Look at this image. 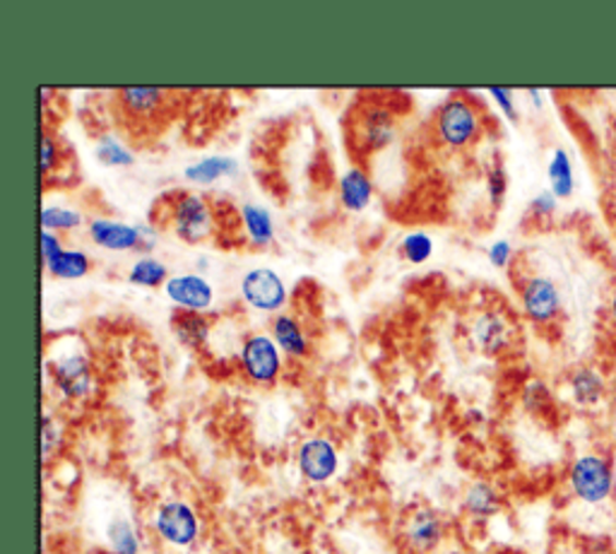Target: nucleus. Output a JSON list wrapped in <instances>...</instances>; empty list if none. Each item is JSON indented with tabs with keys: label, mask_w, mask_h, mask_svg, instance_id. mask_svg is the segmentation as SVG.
Instances as JSON below:
<instances>
[{
	"label": "nucleus",
	"mask_w": 616,
	"mask_h": 554,
	"mask_svg": "<svg viewBox=\"0 0 616 554\" xmlns=\"http://www.w3.org/2000/svg\"><path fill=\"white\" fill-rule=\"evenodd\" d=\"M489 97L499 106L501 114L506 116L508 121H518V109H516V99H513V90L506 87H489Z\"/></svg>",
	"instance_id": "nucleus-36"
},
{
	"label": "nucleus",
	"mask_w": 616,
	"mask_h": 554,
	"mask_svg": "<svg viewBox=\"0 0 616 554\" xmlns=\"http://www.w3.org/2000/svg\"><path fill=\"white\" fill-rule=\"evenodd\" d=\"M609 318H612V323H614V328H616V292H614L612 304H609Z\"/></svg>",
	"instance_id": "nucleus-43"
},
{
	"label": "nucleus",
	"mask_w": 616,
	"mask_h": 554,
	"mask_svg": "<svg viewBox=\"0 0 616 554\" xmlns=\"http://www.w3.org/2000/svg\"><path fill=\"white\" fill-rule=\"evenodd\" d=\"M556 208H559V198H556L549 188L547 191H540L535 198L530 200V212L535 217H540V220H547V217H552L554 212H556Z\"/></svg>",
	"instance_id": "nucleus-34"
},
{
	"label": "nucleus",
	"mask_w": 616,
	"mask_h": 554,
	"mask_svg": "<svg viewBox=\"0 0 616 554\" xmlns=\"http://www.w3.org/2000/svg\"><path fill=\"white\" fill-rule=\"evenodd\" d=\"M171 330L183 347L203 350L210 343L212 321L205 314L179 311L171 318Z\"/></svg>",
	"instance_id": "nucleus-18"
},
{
	"label": "nucleus",
	"mask_w": 616,
	"mask_h": 554,
	"mask_svg": "<svg viewBox=\"0 0 616 554\" xmlns=\"http://www.w3.org/2000/svg\"><path fill=\"white\" fill-rule=\"evenodd\" d=\"M118 97H121V104L130 116L150 119V116L157 114L164 102H167V92L162 87H126Z\"/></svg>",
	"instance_id": "nucleus-23"
},
{
	"label": "nucleus",
	"mask_w": 616,
	"mask_h": 554,
	"mask_svg": "<svg viewBox=\"0 0 616 554\" xmlns=\"http://www.w3.org/2000/svg\"><path fill=\"white\" fill-rule=\"evenodd\" d=\"M568 388H571L573 403L580 408H597L609 393L607 379L597 367H590V364H580L568 374Z\"/></svg>",
	"instance_id": "nucleus-15"
},
{
	"label": "nucleus",
	"mask_w": 616,
	"mask_h": 554,
	"mask_svg": "<svg viewBox=\"0 0 616 554\" xmlns=\"http://www.w3.org/2000/svg\"><path fill=\"white\" fill-rule=\"evenodd\" d=\"M239 215L244 222L246 237L256 246V249H265V246L275 241V220H272L268 208L258 205V203H246L241 205Z\"/></svg>",
	"instance_id": "nucleus-20"
},
{
	"label": "nucleus",
	"mask_w": 616,
	"mask_h": 554,
	"mask_svg": "<svg viewBox=\"0 0 616 554\" xmlns=\"http://www.w3.org/2000/svg\"><path fill=\"white\" fill-rule=\"evenodd\" d=\"M58 164H61V145H58L49 133H44L39 148V167L44 179H49L54 169H58Z\"/></svg>",
	"instance_id": "nucleus-32"
},
{
	"label": "nucleus",
	"mask_w": 616,
	"mask_h": 554,
	"mask_svg": "<svg viewBox=\"0 0 616 554\" xmlns=\"http://www.w3.org/2000/svg\"><path fill=\"white\" fill-rule=\"evenodd\" d=\"M523 405L530 412H544L552 408V391L549 386L540 381V379H532L525 384L523 388Z\"/></svg>",
	"instance_id": "nucleus-31"
},
{
	"label": "nucleus",
	"mask_w": 616,
	"mask_h": 554,
	"mask_svg": "<svg viewBox=\"0 0 616 554\" xmlns=\"http://www.w3.org/2000/svg\"><path fill=\"white\" fill-rule=\"evenodd\" d=\"M400 254L412 266H422L434 256V239L426 232H410L400 241Z\"/></svg>",
	"instance_id": "nucleus-29"
},
{
	"label": "nucleus",
	"mask_w": 616,
	"mask_h": 554,
	"mask_svg": "<svg viewBox=\"0 0 616 554\" xmlns=\"http://www.w3.org/2000/svg\"><path fill=\"white\" fill-rule=\"evenodd\" d=\"M609 405H612V412L616 415V379L609 386Z\"/></svg>",
	"instance_id": "nucleus-41"
},
{
	"label": "nucleus",
	"mask_w": 616,
	"mask_h": 554,
	"mask_svg": "<svg viewBox=\"0 0 616 554\" xmlns=\"http://www.w3.org/2000/svg\"><path fill=\"white\" fill-rule=\"evenodd\" d=\"M270 335L282 350V355H287L292 359H304L308 357V352H311V340H308L304 326L289 314L275 316Z\"/></svg>",
	"instance_id": "nucleus-16"
},
{
	"label": "nucleus",
	"mask_w": 616,
	"mask_h": 554,
	"mask_svg": "<svg viewBox=\"0 0 616 554\" xmlns=\"http://www.w3.org/2000/svg\"><path fill=\"white\" fill-rule=\"evenodd\" d=\"M547 179H549V191L559 198V200H568L573 198L576 193V169H573V160L571 152L566 148H556L549 157L547 164Z\"/></svg>",
	"instance_id": "nucleus-19"
},
{
	"label": "nucleus",
	"mask_w": 616,
	"mask_h": 554,
	"mask_svg": "<svg viewBox=\"0 0 616 554\" xmlns=\"http://www.w3.org/2000/svg\"><path fill=\"white\" fill-rule=\"evenodd\" d=\"M513 338V326L508 321L506 314L487 309L482 311L475 323H472V340L475 345L484 352V355H501L504 350H508Z\"/></svg>",
	"instance_id": "nucleus-13"
},
{
	"label": "nucleus",
	"mask_w": 616,
	"mask_h": 554,
	"mask_svg": "<svg viewBox=\"0 0 616 554\" xmlns=\"http://www.w3.org/2000/svg\"><path fill=\"white\" fill-rule=\"evenodd\" d=\"M54 384L66 400H85L94 391L92 362L85 352H68L51 364Z\"/></svg>",
	"instance_id": "nucleus-6"
},
{
	"label": "nucleus",
	"mask_w": 616,
	"mask_h": 554,
	"mask_svg": "<svg viewBox=\"0 0 616 554\" xmlns=\"http://www.w3.org/2000/svg\"><path fill=\"white\" fill-rule=\"evenodd\" d=\"M395 114L386 104H369L357 119V145L362 152H383L395 143Z\"/></svg>",
	"instance_id": "nucleus-8"
},
{
	"label": "nucleus",
	"mask_w": 616,
	"mask_h": 554,
	"mask_svg": "<svg viewBox=\"0 0 616 554\" xmlns=\"http://www.w3.org/2000/svg\"><path fill=\"white\" fill-rule=\"evenodd\" d=\"M296 463H299L301 475L308 482L323 485V482L333 480L340 470V451L337 446L325 439V436H313L299 446L296 453Z\"/></svg>",
	"instance_id": "nucleus-10"
},
{
	"label": "nucleus",
	"mask_w": 616,
	"mask_h": 554,
	"mask_svg": "<svg viewBox=\"0 0 616 554\" xmlns=\"http://www.w3.org/2000/svg\"><path fill=\"white\" fill-rule=\"evenodd\" d=\"M39 244H42V263L51 261V258H56L58 254L66 251L63 239L58 237L56 232H46V229H42V234H39Z\"/></svg>",
	"instance_id": "nucleus-37"
},
{
	"label": "nucleus",
	"mask_w": 616,
	"mask_h": 554,
	"mask_svg": "<svg viewBox=\"0 0 616 554\" xmlns=\"http://www.w3.org/2000/svg\"><path fill=\"white\" fill-rule=\"evenodd\" d=\"M128 282L138 287H162L169 282V268L164 266L159 258L142 256L140 261H135L133 268H130Z\"/></svg>",
	"instance_id": "nucleus-25"
},
{
	"label": "nucleus",
	"mask_w": 616,
	"mask_h": 554,
	"mask_svg": "<svg viewBox=\"0 0 616 554\" xmlns=\"http://www.w3.org/2000/svg\"><path fill=\"white\" fill-rule=\"evenodd\" d=\"M528 97L532 99V104H535V106H537V109H542V106H544V99H542V90H537V87H530V90H528Z\"/></svg>",
	"instance_id": "nucleus-39"
},
{
	"label": "nucleus",
	"mask_w": 616,
	"mask_h": 554,
	"mask_svg": "<svg viewBox=\"0 0 616 554\" xmlns=\"http://www.w3.org/2000/svg\"><path fill=\"white\" fill-rule=\"evenodd\" d=\"M106 540L114 554H140V538L128 518H114L106 526Z\"/></svg>",
	"instance_id": "nucleus-27"
},
{
	"label": "nucleus",
	"mask_w": 616,
	"mask_h": 554,
	"mask_svg": "<svg viewBox=\"0 0 616 554\" xmlns=\"http://www.w3.org/2000/svg\"><path fill=\"white\" fill-rule=\"evenodd\" d=\"M520 304L532 323L549 326L561 314V292L554 280L535 275L520 290Z\"/></svg>",
	"instance_id": "nucleus-9"
},
{
	"label": "nucleus",
	"mask_w": 616,
	"mask_h": 554,
	"mask_svg": "<svg viewBox=\"0 0 616 554\" xmlns=\"http://www.w3.org/2000/svg\"><path fill=\"white\" fill-rule=\"evenodd\" d=\"M196 268H198V273H205V270L210 268V261H208V258H198Z\"/></svg>",
	"instance_id": "nucleus-42"
},
{
	"label": "nucleus",
	"mask_w": 616,
	"mask_h": 554,
	"mask_svg": "<svg viewBox=\"0 0 616 554\" xmlns=\"http://www.w3.org/2000/svg\"><path fill=\"white\" fill-rule=\"evenodd\" d=\"M152 528L167 545L191 547L200 535V518L191 504L169 499L162 502L152 514Z\"/></svg>",
	"instance_id": "nucleus-3"
},
{
	"label": "nucleus",
	"mask_w": 616,
	"mask_h": 554,
	"mask_svg": "<svg viewBox=\"0 0 616 554\" xmlns=\"http://www.w3.org/2000/svg\"><path fill=\"white\" fill-rule=\"evenodd\" d=\"M407 542L414 552L419 554H431L438 545H441L443 533H446V523L443 518L438 516V511L434 509H417L412 514V518L407 521Z\"/></svg>",
	"instance_id": "nucleus-14"
},
{
	"label": "nucleus",
	"mask_w": 616,
	"mask_h": 554,
	"mask_svg": "<svg viewBox=\"0 0 616 554\" xmlns=\"http://www.w3.org/2000/svg\"><path fill=\"white\" fill-rule=\"evenodd\" d=\"M487 258H489V263L494 268H508L513 261V246L508 239H496L491 246H489V251H487Z\"/></svg>",
	"instance_id": "nucleus-35"
},
{
	"label": "nucleus",
	"mask_w": 616,
	"mask_h": 554,
	"mask_svg": "<svg viewBox=\"0 0 616 554\" xmlns=\"http://www.w3.org/2000/svg\"><path fill=\"white\" fill-rule=\"evenodd\" d=\"M568 487L583 504L597 506L612 499L616 490V473L612 458L602 453H583L568 468Z\"/></svg>",
	"instance_id": "nucleus-2"
},
{
	"label": "nucleus",
	"mask_w": 616,
	"mask_h": 554,
	"mask_svg": "<svg viewBox=\"0 0 616 554\" xmlns=\"http://www.w3.org/2000/svg\"><path fill=\"white\" fill-rule=\"evenodd\" d=\"M609 143H612V148L616 152V114L612 116V121H609Z\"/></svg>",
	"instance_id": "nucleus-40"
},
{
	"label": "nucleus",
	"mask_w": 616,
	"mask_h": 554,
	"mask_svg": "<svg viewBox=\"0 0 616 554\" xmlns=\"http://www.w3.org/2000/svg\"><path fill=\"white\" fill-rule=\"evenodd\" d=\"M140 232H142V254H150L159 239L157 229H154L152 225H140Z\"/></svg>",
	"instance_id": "nucleus-38"
},
{
	"label": "nucleus",
	"mask_w": 616,
	"mask_h": 554,
	"mask_svg": "<svg viewBox=\"0 0 616 554\" xmlns=\"http://www.w3.org/2000/svg\"><path fill=\"white\" fill-rule=\"evenodd\" d=\"M82 212L75 208H68V205H44L42 208V229L46 232H73L82 225Z\"/></svg>",
	"instance_id": "nucleus-26"
},
{
	"label": "nucleus",
	"mask_w": 616,
	"mask_h": 554,
	"mask_svg": "<svg viewBox=\"0 0 616 554\" xmlns=\"http://www.w3.org/2000/svg\"><path fill=\"white\" fill-rule=\"evenodd\" d=\"M90 239L106 251H142L140 225H128L109 217H94L87 225Z\"/></svg>",
	"instance_id": "nucleus-12"
},
{
	"label": "nucleus",
	"mask_w": 616,
	"mask_h": 554,
	"mask_svg": "<svg viewBox=\"0 0 616 554\" xmlns=\"http://www.w3.org/2000/svg\"><path fill=\"white\" fill-rule=\"evenodd\" d=\"M63 444V427L61 422H58L49 412H44L42 417V458L44 463L51 461V456L58 453Z\"/></svg>",
	"instance_id": "nucleus-30"
},
{
	"label": "nucleus",
	"mask_w": 616,
	"mask_h": 554,
	"mask_svg": "<svg viewBox=\"0 0 616 554\" xmlns=\"http://www.w3.org/2000/svg\"><path fill=\"white\" fill-rule=\"evenodd\" d=\"M212 208L208 203L205 196L200 193H181L179 198L174 200L171 205V225L176 237L188 241V244H198L203 241L208 234L212 232Z\"/></svg>",
	"instance_id": "nucleus-5"
},
{
	"label": "nucleus",
	"mask_w": 616,
	"mask_h": 554,
	"mask_svg": "<svg viewBox=\"0 0 616 554\" xmlns=\"http://www.w3.org/2000/svg\"><path fill=\"white\" fill-rule=\"evenodd\" d=\"M462 506H465V511L472 518H477V521H487V518L501 511V494L491 485V482L477 480L467 487Z\"/></svg>",
	"instance_id": "nucleus-21"
},
{
	"label": "nucleus",
	"mask_w": 616,
	"mask_h": 554,
	"mask_svg": "<svg viewBox=\"0 0 616 554\" xmlns=\"http://www.w3.org/2000/svg\"><path fill=\"white\" fill-rule=\"evenodd\" d=\"M94 155H97V160L106 164V167H133L135 164L133 152L116 135H99L97 145H94Z\"/></svg>",
	"instance_id": "nucleus-28"
},
{
	"label": "nucleus",
	"mask_w": 616,
	"mask_h": 554,
	"mask_svg": "<svg viewBox=\"0 0 616 554\" xmlns=\"http://www.w3.org/2000/svg\"><path fill=\"white\" fill-rule=\"evenodd\" d=\"M241 297L256 311H280L287 304V285L272 268H253L241 278Z\"/></svg>",
	"instance_id": "nucleus-7"
},
{
	"label": "nucleus",
	"mask_w": 616,
	"mask_h": 554,
	"mask_svg": "<svg viewBox=\"0 0 616 554\" xmlns=\"http://www.w3.org/2000/svg\"><path fill=\"white\" fill-rule=\"evenodd\" d=\"M482 111L477 109V104L462 97H450L446 99L436 111V138L450 150H465L472 143H477V138L482 133Z\"/></svg>",
	"instance_id": "nucleus-1"
},
{
	"label": "nucleus",
	"mask_w": 616,
	"mask_h": 554,
	"mask_svg": "<svg viewBox=\"0 0 616 554\" xmlns=\"http://www.w3.org/2000/svg\"><path fill=\"white\" fill-rule=\"evenodd\" d=\"M340 203L350 212H364L371 205L374 200V181L362 167H350L345 174L340 176L337 184Z\"/></svg>",
	"instance_id": "nucleus-17"
},
{
	"label": "nucleus",
	"mask_w": 616,
	"mask_h": 554,
	"mask_svg": "<svg viewBox=\"0 0 616 554\" xmlns=\"http://www.w3.org/2000/svg\"><path fill=\"white\" fill-rule=\"evenodd\" d=\"M239 364L248 381L258 386H270L280 379L282 374V350L277 347L272 335H251L244 340L239 352Z\"/></svg>",
	"instance_id": "nucleus-4"
},
{
	"label": "nucleus",
	"mask_w": 616,
	"mask_h": 554,
	"mask_svg": "<svg viewBox=\"0 0 616 554\" xmlns=\"http://www.w3.org/2000/svg\"><path fill=\"white\" fill-rule=\"evenodd\" d=\"M239 174V162L234 157H224V155H212V157H203L193 164H188L183 169V176L188 181L200 184V186H210L224 176H234Z\"/></svg>",
	"instance_id": "nucleus-22"
},
{
	"label": "nucleus",
	"mask_w": 616,
	"mask_h": 554,
	"mask_svg": "<svg viewBox=\"0 0 616 554\" xmlns=\"http://www.w3.org/2000/svg\"><path fill=\"white\" fill-rule=\"evenodd\" d=\"M164 294H167V299L174 306H179L181 311L203 314L210 309L212 302H215V287L200 273H183L169 278L167 285H164Z\"/></svg>",
	"instance_id": "nucleus-11"
},
{
	"label": "nucleus",
	"mask_w": 616,
	"mask_h": 554,
	"mask_svg": "<svg viewBox=\"0 0 616 554\" xmlns=\"http://www.w3.org/2000/svg\"><path fill=\"white\" fill-rule=\"evenodd\" d=\"M487 191L491 205L499 208L504 203V198L508 193V174L504 169V164H494L487 174Z\"/></svg>",
	"instance_id": "nucleus-33"
},
{
	"label": "nucleus",
	"mask_w": 616,
	"mask_h": 554,
	"mask_svg": "<svg viewBox=\"0 0 616 554\" xmlns=\"http://www.w3.org/2000/svg\"><path fill=\"white\" fill-rule=\"evenodd\" d=\"M44 268H46V273L58 280H82L90 275L92 261L85 251L66 249L56 258H51V261H46Z\"/></svg>",
	"instance_id": "nucleus-24"
}]
</instances>
